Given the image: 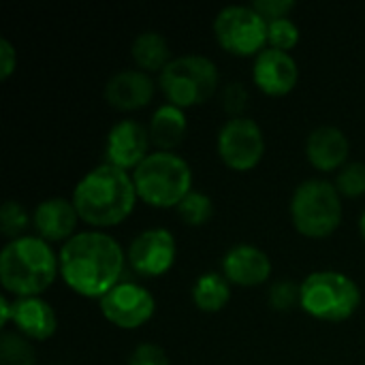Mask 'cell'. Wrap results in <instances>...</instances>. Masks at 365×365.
Returning a JSON list of instances; mask_svg holds the SVG:
<instances>
[{"instance_id": "14", "label": "cell", "mask_w": 365, "mask_h": 365, "mask_svg": "<svg viewBox=\"0 0 365 365\" xmlns=\"http://www.w3.org/2000/svg\"><path fill=\"white\" fill-rule=\"evenodd\" d=\"M154 94H156L154 79L139 68H124L113 73L103 88V96L107 105L115 111L143 109L152 103Z\"/></svg>"}, {"instance_id": "15", "label": "cell", "mask_w": 365, "mask_h": 365, "mask_svg": "<svg viewBox=\"0 0 365 365\" xmlns=\"http://www.w3.org/2000/svg\"><path fill=\"white\" fill-rule=\"evenodd\" d=\"M222 276L235 287H261L272 276V259L255 244H235L222 257Z\"/></svg>"}, {"instance_id": "33", "label": "cell", "mask_w": 365, "mask_h": 365, "mask_svg": "<svg viewBox=\"0 0 365 365\" xmlns=\"http://www.w3.org/2000/svg\"><path fill=\"white\" fill-rule=\"evenodd\" d=\"M359 233H361V237H364V242H365V210H364V214L359 216Z\"/></svg>"}, {"instance_id": "12", "label": "cell", "mask_w": 365, "mask_h": 365, "mask_svg": "<svg viewBox=\"0 0 365 365\" xmlns=\"http://www.w3.org/2000/svg\"><path fill=\"white\" fill-rule=\"evenodd\" d=\"M150 145L152 139L148 126L133 118L120 120L105 137V163L124 171H135L148 158Z\"/></svg>"}, {"instance_id": "22", "label": "cell", "mask_w": 365, "mask_h": 365, "mask_svg": "<svg viewBox=\"0 0 365 365\" xmlns=\"http://www.w3.org/2000/svg\"><path fill=\"white\" fill-rule=\"evenodd\" d=\"M0 365H36V351L32 342L17 331H2Z\"/></svg>"}, {"instance_id": "21", "label": "cell", "mask_w": 365, "mask_h": 365, "mask_svg": "<svg viewBox=\"0 0 365 365\" xmlns=\"http://www.w3.org/2000/svg\"><path fill=\"white\" fill-rule=\"evenodd\" d=\"M190 297L197 310L205 314H216L225 310L231 299V282L222 276V272H205L195 280Z\"/></svg>"}, {"instance_id": "13", "label": "cell", "mask_w": 365, "mask_h": 365, "mask_svg": "<svg viewBox=\"0 0 365 365\" xmlns=\"http://www.w3.org/2000/svg\"><path fill=\"white\" fill-rule=\"evenodd\" d=\"M252 81L267 96H287L299 81L297 60L280 49L265 47L252 64Z\"/></svg>"}, {"instance_id": "6", "label": "cell", "mask_w": 365, "mask_h": 365, "mask_svg": "<svg viewBox=\"0 0 365 365\" xmlns=\"http://www.w3.org/2000/svg\"><path fill=\"white\" fill-rule=\"evenodd\" d=\"M218 86L220 73L216 62L201 53L175 56L158 75V88L167 103L184 111L210 101Z\"/></svg>"}, {"instance_id": "31", "label": "cell", "mask_w": 365, "mask_h": 365, "mask_svg": "<svg viewBox=\"0 0 365 365\" xmlns=\"http://www.w3.org/2000/svg\"><path fill=\"white\" fill-rule=\"evenodd\" d=\"M15 68H17V49L6 36H2L0 38V79L6 81L15 73Z\"/></svg>"}, {"instance_id": "5", "label": "cell", "mask_w": 365, "mask_h": 365, "mask_svg": "<svg viewBox=\"0 0 365 365\" xmlns=\"http://www.w3.org/2000/svg\"><path fill=\"white\" fill-rule=\"evenodd\" d=\"M289 212L299 235L310 240H325L334 235L342 225V195L334 182L310 178L293 190Z\"/></svg>"}, {"instance_id": "3", "label": "cell", "mask_w": 365, "mask_h": 365, "mask_svg": "<svg viewBox=\"0 0 365 365\" xmlns=\"http://www.w3.org/2000/svg\"><path fill=\"white\" fill-rule=\"evenodd\" d=\"M60 276V261L51 244L38 235H24L4 244L0 252V284L17 297H41Z\"/></svg>"}, {"instance_id": "19", "label": "cell", "mask_w": 365, "mask_h": 365, "mask_svg": "<svg viewBox=\"0 0 365 365\" xmlns=\"http://www.w3.org/2000/svg\"><path fill=\"white\" fill-rule=\"evenodd\" d=\"M148 130H150L152 145H156L160 152H173L178 145L184 143L188 133L186 111L171 103H165L154 109Z\"/></svg>"}, {"instance_id": "2", "label": "cell", "mask_w": 365, "mask_h": 365, "mask_svg": "<svg viewBox=\"0 0 365 365\" xmlns=\"http://www.w3.org/2000/svg\"><path fill=\"white\" fill-rule=\"evenodd\" d=\"M137 188L133 173L103 163L90 169L73 188V205L88 227L103 231L122 225L135 210Z\"/></svg>"}, {"instance_id": "9", "label": "cell", "mask_w": 365, "mask_h": 365, "mask_svg": "<svg viewBox=\"0 0 365 365\" xmlns=\"http://www.w3.org/2000/svg\"><path fill=\"white\" fill-rule=\"evenodd\" d=\"M216 152L231 171H252L265 156V135L257 120L242 115L229 118L216 135Z\"/></svg>"}, {"instance_id": "16", "label": "cell", "mask_w": 365, "mask_h": 365, "mask_svg": "<svg viewBox=\"0 0 365 365\" xmlns=\"http://www.w3.org/2000/svg\"><path fill=\"white\" fill-rule=\"evenodd\" d=\"M351 154L349 137L334 124L317 126L306 139V158L321 173H338Z\"/></svg>"}, {"instance_id": "18", "label": "cell", "mask_w": 365, "mask_h": 365, "mask_svg": "<svg viewBox=\"0 0 365 365\" xmlns=\"http://www.w3.org/2000/svg\"><path fill=\"white\" fill-rule=\"evenodd\" d=\"M11 323L15 325V331L28 338L30 342H45L58 329L56 310L43 297L15 299Z\"/></svg>"}, {"instance_id": "30", "label": "cell", "mask_w": 365, "mask_h": 365, "mask_svg": "<svg viewBox=\"0 0 365 365\" xmlns=\"http://www.w3.org/2000/svg\"><path fill=\"white\" fill-rule=\"evenodd\" d=\"M252 9L263 15L267 21H274V19H280V17H287L293 9H295V0H255L250 2Z\"/></svg>"}, {"instance_id": "8", "label": "cell", "mask_w": 365, "mask_h": 365, "mask_svg": "<svg viewBox=\"0 0 365 365\" xmlns=\"http://www.w3.org/2000/svg\"><path fill=\"white\" fill-rule=\"evenodd\" d=\"M216 43L233 56H259L267 47V19L252 4H229L220 9L212 24Z\"/></svg>"}, {"instance_id": "32", "label": "cell", "mask_w": 365, "mask_h": 365, "mask_svg": "<svg viewBox=\"0 0 365 365\" xmlns=\"http://www.w3.org/2000/svg\"><path fill=\"white\" fill-rule=\"evenodd\" d=\"M0 312H2V327L9 325V321H13V302H9V297H0Z\"/></svg>"}, {"instance_id": "17", "label": "cell", "mask_w": 365, "mask_h": 365, "mask_svg": "<svg viewBox=\"0 0 365 365\" xmlns=\"http://www.w3.org/2000/svg\"><path fill=\"white\" fill-rule=\"evenodd\" d=\"M79 214L71 199L64 197H49L41 201L32 214V225L36 229V235L49 244L56 242H68L75 235Z\"/></svg>"}, {"instance_id": "11", "label": "cell", "mask_w": 365, "mask_h": 365, "mask_svg": "<svg viewBox=\"0 0 365 365\" xmlns=\"http://www.w3.org/2000/svg\"><path fill=\"white\" fill-rule=\"evenodd\" d=\"M175 237L165 227H152L133 237L126 250L128 267L141 278H160L175 263Z\"/></svg>"}, {"instance_id": "20", "label": "cell", "mask_w": 365, "mask_h": 365, "mask_svg": "<svg viewBox=\"0 0 365 365\" xmlns=\"http://www.w3.org/2000/svg\"><path fill=\"white\" fill-rule=\"evenodd\" d=\"M130 58L137 64L139 71L143 73H158L173 60L171 58V47L165 34L158 30H143L139 32L133 43H130Z\"/></svg>"}, {"instance_id": "29", "label": "cell", "mask_w": 365, "mask_h": 365, "mask_svg": "<svg viewBox=\"0 0 365 365\" xmlns=\"http://www.w3.org/2000/svg\"><path fill=\"white\" fill-rule=\"evenodd\" d=\"M128 365H171L163 346L154 342L137 344L128 357Z\"/></svg>"}, {"instance_id": "23", "label": "cell", "mask_w": 365, "mask_h": 365, "mask_svg": "<svg viewBox=\"0 0 365 365\" xmlns=\"http://www.w3.org/2000/svg\"><path fill=\"white\" fill-rule=\"evenodd\" d=\"M175 210H178L180 220L184 225H188V227H203L214 216L212 199L205 192H199V190L188 192Z\"/></svg>"}, {"instance_id": "26", "label": "cell", "mask_w": 365, "mask_h": 365, "mask_svg": "<svg viewBox=\"0 0 365 365\" xmlns=\"http://www.w3.org/2000/svg\"><path fill=\"white\" fill-rule=\"evenodd\" d=\"M338 192L349 199H357L365 195V163H346L334 180Z\"/></svg>"}, {"instance_id": "7", "label": "cell", "mask_w": 365, "mask_h": 365, "mask_svg": "<svg viewBox=\"0 0 365 365\" xmlns=\"http://www.w3.org/2000/svg\"><path fill=\"white\" fill-rule=\"evenodd\" d=\"M361 306L359 284L336 269L308 274L302 282V310L317 321L342 323L349 321Z\"/></svg>"}, {"instance_id": "24", "label": "cell", "mask_w": 365, "mask_h": 365, "mask_svg": "<svg viewBox=\"0 0 365 365\" xmlns=\"http://www.w3.org/2000/svg\"><path fill=\"white\" fill-rule=\"evenodd\" d=\"M30 227V214L24 203L15 199H6L0 207V233L11 242L24 237V231Z\"/></svg>"}, {"instance_id": "1", "label": "cell", "mask_w": 365, "mask_h": 365, "mask_svg": "<svg viewBox=\"0 0 365 365\" xmlns=\"http://www.w3.org/2000/svg\"><path fill=\"white\" fill-rule=\"evenodd\" d=\"M60 278L88 299L105 297L118 282L126 265V255L118 240L105 231H81L62 244L58 252Z\"/></svg>"}, {"instance_id": "4", "label": "cell", "mask_w": 365, "mask_h": 365, "mask_svg": "<svg viewBox=\"0 0 365 365\" xmlns=\"http://www.w3.org/2000/svg\"><path fill=\"white\" fill-rule=\"evenodd\" d=\"M137 197L156 210L178 207L192 192V169L173 152H150L148 158L133 171Z\"/></svg>"}, {"instance_id": "27", "label": "cell", "mask_w": 365, "mask_h": 365, "mask_svg": "<svg viewBox=\"0 0 365 365\" xmlns=\"http://www.w3.org/2000/svg\"><path fill=\"white\" fill-rule=\"evenodd\" d=\"M267 304L274 312H291L295 306H302V284L291 280H278L267 291Z\"/></svg>"}, {"instance_id": "10", "label": "cell", "mask_w": 365, "mask_h": 365, "mask_svg": "<svg viewBox=\"0 0 365 365\" xmlns=\"http://www.w3.org/2000/svg\"><path fill=\"white\" fill-rule=\"evenodd\" d=\"M98 306L101 314L111 325L126 331L143 327L156 312V302L152 293L143 284L130 280L118 282L105 297L98 299Z\"/></svg>"}, {"instance_id": "28", "label": "cell", "mask_w": 365, "mask_h": 365, "mask_svg": "<svg viewBox=\"0 0 365 365\" xmlns=\"http://www.w3.org/2000/svg\"><path fill=\"white\" fill-rule=\"evenodd\" d=\"M248 101H250V94L242 81L225 83V88L220 92V105L229 118H242L248 107Z\"/></svg>"}, {"instance_id": "25", "label": "cell", "mask_w": 365, "mask_h": 365, "mask_svg": "<svg viewBox=\"0 0 365 365\" xmlns=\"http://www.w3.org/2000/svg\"><path fill=\"white\" fill-rule=\"evenodd\" d=\"M299 36H302V32L291 17H280V19L267 21V47L291 53V49L297 47Z\"/></svg>"}]
</instances>
